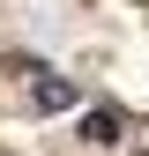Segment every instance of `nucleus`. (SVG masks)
Here are the masks:
<instances>
[{
    "mask_svg": "<svg viewBox=\"0 0 149 156\" xmlns=\"http://www.w3.org/2000/svg\"><path fill=\"white\" fill-rule=\"evenodd\" d=\"M30 89H37V104H45V112H67V104H74V89L60 82V74H45V67H30Z\"/></svg>",
    "mask_w": 149,
    "mask_h": 156,
    "instance_id": "f257e3e1",
    "label": "nucleus"
},
{
    "mask_svg": "<svg viewBox=\"0 0 149 156\" xmlns=\"http://www.w3.org/2000/svg\"><path fill=\"white\" fill-rule=\"evenodd\" d=\"M82 141H119V112H89V119H82Z\"/></svg>",
    "mask_w": 149,
    "mask_h": 156,
    "instance_id": "f03ea898",
    "label": "nucleus"
}]
</instances>
